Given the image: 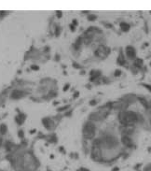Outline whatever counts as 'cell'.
I'll use <instances>...</instances> for the list:
<instances>
[{
	"label": "cell",
	"mask_w": 151,
	"mask_h": 171,
	"mask_svg": "<svg viewBox=\"0 0 151 171\" xmlns=\"http://www.w3.org/2000/svg\"><path fill=\"white\" fill-rule=\"evenodd\" d=\"M120 73H121V71L120 70H116V76H119L120 75Z\"/></svg>",
	"instance_id": "8"
},
{
	"label": "cell",
	"mask_w": 151,
	"mask_h": 171,
	"mask_svg": "<svg viewBox=\"0 0 151 171\" xmlns=\"http://www.w3.org/2000/svg\"><path fill=\"white\" fill-rule=\"evenodd\" d=\"M80 171H90V170H88V169H86V168H81Z\"/></svg>",
	"instance_id": "11"
},
{
	"label": "cell",
	"mask_w": 151,
	"mask_h": 171,
	"mask_svg": "<svg viewBox=\"0 0 151 171\" xmlns=\"http://www.w3.org/2000/svg\"><path fill=\"white\" fill-rule=\"evenodd\" d=\"M141 165H142V164H138V165H136L135 166H134V169H136V170H137V169L139 168Z\"/></svg>",
	"instance_id": "9"
},
{
	"label": "cell",
	"mask_w": 151,
	"mask_h": 171,
	"mask_svg": "<svg viewBox=\"0 0 151 171\" xmlns=\"http://www.w3.org/2000/svg\"><path fill=\"white\" fill-rule=\"evenodd\" d=\"M133 67H136L137 69H141L144 67V60L141 58H135L134 62H133Z\"/></svg>",
	"instance_id": "3"
},
{
	"label": "cell",
	"mask_w": 151,
	"mask_h": 171,
	"mask_svg": "<svg viewBox=\"0 0 151 171\" xmlns=\"http://www.w3.org/2000/svg\"><path fill=\"white\" fill-rule=\"evenodd\" d=\"M122 142H123V144L125 145L126 147L128 148H133V142L132 140V138L129 137V136H123L122 137Z\"/></svg>",
	"instance_id": "2"
},
{
	"label": "cell",
	"mask_w": 151,
	"mask_h": 171,
	"mask_svg": "<svg viewBox=\"0 0 151 171\" xmlns=\"http://www.w3.org/2000/svg\"><path fill=\"white\" fill-rule=\"evenodd\" d=\"M119 167H115V168H114L112 171H119Z\"/></svg>",
	"instance_id": "10"
},
{
	"label": "cell",
	"mask_w": 151,
	"mask_h": 171,
	"mask_svg": "<svg viewBox=\"0 0 151 171\" xmlns=\"http://www.w3.org/2000/svg\"><path fill=\"white\" fill-rule=\"evenodd\" d=\"M138 171H141V170H138Z\"/></svg>",
	"instance_id": "13"
},
{
	"label": "cell",
	"mask_w": 151,
	"mask_h": 171,
	"mask_svg": "<svg viewBox=\"0 0 151 171\" xmlns=\"http://www.w3.org/2000/svg\"><path fill=\"white\" fill-rule=\"evenodd\" d=\"M141 85L142 86H144V87H145L149 92L151 93V85L150 84H146V83H141Z\"/></svg>",
	"instance_id": "6"
},
{
	"label": "cell",
	"mask_w": 151,
	"mask_h": 171,
	"mask_svg": "<svg viewBox=\"0 0 151 171\" xmlns=\"http://www.w3.org/2000/svg\"><path fill=\"white\" fill-rule=\"evenodd\" d=\"M120 28L122 31H124V32H127V31L130 30V25L126 24V23H121L120 24Z\"/></svg>",
	"instance_id": "5"
},
{
	"label": "cell",
	"mask_w": 151,
	"mask_h": 171,
	"mask_svg": "<svg viewBox=\"0 0 151 171\" xmlns=\"http://www.w3.org/2000/svg\"><path fill=\"white\" fill-rule=\"evenodd\" d=\"M144 171H151V164L146 165V166L145 167V170Z\"/></svg>",
	"instance_id": "7"
},
{
	"label": "cell",
	"mask_w": 151,
	"mask_h": 171,
	"mask_svg": "<svg viewBox=\"0 0 151 171\" xmlns=\"http://www.w3.org/2000/svg\"><path fill=\"white\" fill-rule=\"evenodd\" d=\"M150 123H151V121H150Z\"/></svg>",
	"instance_id": "14"
},
{
	"label": "cell",
	"mask_w": 151,
	"mask_h": 171,
	"mask_svg": "<svg viewBox=\"0 0 151 171\" xmlns=\"http://www.w3.org/2000/svg\"><path fill=\"white\" fill-rule=\"evenodd\" d=\"M147 151H148V153H151V147H149V148L147 149Z\"/></svg>",
	"instance_id": "12"
},
{
	"label": "cell",
	"mask_w": 151,
	"mask_h": 171,
	"mask_svg": "<svg viewBox=\"0 0 151 171\" xmlns=\"http://www.w3.org/2000/svg\"><path fill=\"white\" fill-rule=\"evenodd\" d=\"M138 100H139L140 102H141V104L142 106L145 108V110H149L150 109V106H149V103H148V101L145 99V97H138L137 98Z\"/></svg>",
	"instance_id": "4"
},
{
	"label": "cell",
	"mask_w": 151,
	"mask_h": 171,
	"mask_svg": "<svg viewBox=\"0 0 151 171\" xmlns=\"http://www.w3.org/2000/svg\"><path fill=\"white\" fill-rule=\"evenodd\" d=\"M126 56H127L129 59H135L136 58V51L135 49L132 47V46H128L126 48Z\"/></svg>",
	"instance_id": "1"
}]
</instances>
